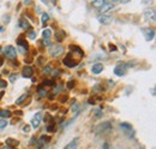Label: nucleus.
Instances as JSON below:
<instances>
[{
    "mask_svg": "<svg viewBox=\"0 0 156 149\" xmlns=\"http://www.w3.org/2000/svg\"><path fill=\"white\" fill-rule=\"evenodd\" d=\"M48 19H49V16H48V13H43V15H42V18H41V20H42V25H43V27L47 24Z\"/></svg>",
    "mask_w": 156,
    "mask_h": 149,
    "instance_id": "nucleus-20",
    "label": "nucleus"
},
{
    "mask_svg": "<svg viewBox=\"0 0 156 149\" xmlns=\"http://www.w3.org/2000/svg\"><path fill=\"white\" fill-rule=\"evenodd\" d=\"M46 85H49V87H52V85H54V83L52 82V81H46V83H44Z\"/></svg>",
    "mask_w": 156,
    "mask_h": 149,
    "instance_id": "nucleus-31",
    "label": "nucleus"
},
{
    "mask_svg": "<svg viewBox=\"0 0 156 149\" xmlns=\"http://www.w3.org/2000/svg\"><path fill=\"white\" fill-rule=\"evenodd\" d=\"M0 31H2V28H0Z\"/></svg>",
    "mask_w": 156,
    "mask_h": 149,
    "instance_id": "nucleus-43",
    "label": "nucleus"
},
{
    "mask_svg": "<svg viewBox=\"0 0 156 149\" xmlns=\"http://www.w3.org/2000/svg\"><path fill=\"white\" fill-rule=\"evenodd\" d=\"M113 7H114L113 4H111V2H106L105 5H102V6L98 9V12H100V13H105V12H108L109 10H112Z\"/></svg>",
    "mask_w": 156,
    "mask_h": 149,
    "instance_id": "nucleus-11",
    "label": "nucleus"
},
{
    "mask_svg": "<svg viewBox=\"0 0 156 149\" xmlns=\"http://www.w3.org/2000/svg\"><path fill=\"white\" fill-rule=\"evenodd\" d=\"M36 142H37V140H36L35 137H33L31 141H30V144H36Z\"/></svg>",
    "mask_w": 156,
    "mask_h": 149,
    "instance_id": "nucleus-34",
    "label": "nucleus"
},
{
    "mask_svg": "<svg viewBox=\"0 0 156 149\" xmlns=\"http://www.w3.org/2000/svg\"><path fill=\"white\" fill-rule=\"evenodd\" d=\"M52 1H53V2H55V1H57V0H52Z\"/></svg>",
    "mask_w": 156,
    "mask_h": 149,
    "instance_id": "nucleus-44",
    "label": "nucleus"
},
{
    "mask_svg": "<svg viewBox=\"0 0 156 149\" xmlns=\"http://www.w3.org/2000/svg\"><path fill=\"white\" fill-rule=\"evenodd\" d=\"M107 2V0H93V2H91V5H93V7H95V9H100L102 5H105Z\"/></svg>",
    "mask_w": 156,
    "mask_h": 149,
    "instance_id": "nucleus-15",
    "label": "nucleus"
},
{
    "mask_svg": "<svg viewBox=\"0 0 156 149\" xmlns=\"http://www.w3.org/2000/svg\"><path fill=\"white\" fill-rule=\"evenodd\" d=\"M126 67H127V65L124 64V63L118 64L117 66H115V69H114V74H117V76H119V77L124 76V74H126Z\"/></svg>",
    "mask_w": 156,
    "mask_h": 149,
    "instance_id": "nucleus-4",
    "label": "nucleus"
},
{
    "mask_svg": "<svg viewBox=\"0 0 156 149\" xmlns=\"http://www.w3.org/2000/svg\"><path fill=\"white\" fill-rule=\"evenodd\" d=\"M115 1H119V0H108V2H111V4H113V2H115Z\"/></svg>",
    "mask_w": 156,
    "mask_h": 149,
    "instance_id": "nucleus-38",
    "label": "nucleus"
},
{
    "mask_svg": "<svg viewBox=\"0 0 156 149\" xmlns=\"http://www.w3.org/2000/svg\"><path fill=\"white\" fill-rule=\"evenodd\" d=\"M51 70H52V67L48 65V66H46V67H44V70H43V74H51Z\"/></svg>",
    "mask_w": 156,
    "mask_h": 149,
    "instance_id": "nucleus-25",
    "label": "nucleus"
},
{
    "mask_svg": "<svg viewBox=\"0 0 156 149\" xmlns=\"http://www.w3.org/2000/svg\"><path fill=\"white\" fill-rule=\"evenodd\" d=\"M120 128H121L124 131H131L132 130V126H131L130 124H127V123H121V124H120Z\"/></svg>",
    "mask_w": 156,
    "mask_h": 149,
    "instance_id": "nucleus-19",
    "label": "nucleus"
},
{
    "mask_svg": "<svg viewBox=\"0 0 156 149\" xmlns=\"http://www.w3.org/2000/svg\"><path fill=\"white\" fill-rule=\"evenodd\" d=\"M18 141H16V140H13V138H7L6 140V146H9V147H16V146H18Z\"/></svg>",
    "mask_w": 156,
    "mask_h": 149,
    "instance_id": "nucleus-16",
    "label": "nucleus"
},
{
    "mask_svg": "<svg viewBox=\"0 0 156 149\" xmlns=\"http://www.w3.org/2000/svg\"><path fill=\"white\" fill-rule=\"evenodd\" d=\"M1 65H2V60L0 59V66H1Z\"/></svg>",
    "mask_w": 156,
    "mask_h": 149,
    "instance_id": "nucleus-42",
    "label": "nucleus"
},
{
    "mask_svg": "<svg viewBox=\"0 0 156 149\" xmlns=\"http://www.w3.org/2000/svg\"><path fill=\"white\" fill-rule=\"evenodd\" d=\"M2 149H10V147H9V146H6V147H4Z\"/></svg>",
    "mask_w": 156,
    "mask_h": 149,
    "instance_id": "nucleus-41",
    "label": "nucleus"
},
{
    "mask_svg": "<svg viewBox=\"0 0 156 149\" xmlns=\"http://www.w3.org/2000/svg\"><path fill=\"white\" fill-rule=\"evenodd\" d=\"M64 64H65L67 67H73V66H76V65H77L76 60H75V59H72V54H71V53L64 59Z\"/></svg>",
    "mask_w": 156,
    "mask_h": 149,
    "instance_id": "nucleus-9",
    "label": "nucleus"
},
{
    "mask_svg": "<svg viewBox=\"0 0 156 149\" xmlns=\"http://www.w3.org/2000/svg\"><path fill=\"white\" fill-rule=\"evenodd\" d=\"M4 56H6L7 59H15L16 56H17V51H16V48L13 47V46H6L5 48H4Z\"/></svg>",
    "mask_w": 156,
    "mask_h": 149,
    "instance_id": "nucleus-3",
    "label": "nucleus"
},
{
    "mask_svg": "<svg viewBox=\"0 0 156 149\" xmlns=\"http://www.w3.org/2000/svg\"><path fill=\"white\" fill-rule=\"evenodd\" d=\"M144 18L148 22H155V11L154 9H147L144 11Z\"/></svg>",
    "mask_w": 156,
    "mask_h": 149,
    "instance_id": "nucleus-7",
    "label": "nucleus"
},
{
    "mask_svg": "<svg viewBox=\"0 0 156 149\" xmlns=\"http://www.w3.org/2000/svg\"><path fill=\"white\" fill-rule=\"evenodd\" d=\"M29 38H30V40H35V38H36V33H35V31H30V33H29Z\"/></svg>",
    "mask_w": 156,
    "mask_h": 149,
    "instance_id": "nucleus-27",
    "label": "nucleus"
},
{
    "mask_svg": "<svg viewBox=\"0 0 156 149\" xmlns=\"http://www.w3.org/2000/svg\"><path fill=\"white\" fill-rule=\"evenodd\" d=\"M41 120H42V113H41V112H37V113L34 115V118L31 119V126H33L34 129H37L40 126V124H41Z\"/></svg>",
    "mask_w": 156,
    "mask_h": 149,
    "instance_id": "nucleus-5",
    "label": "nucleus"
},
{
    "mask_svg": "<svg viewBox=\"0 0 156 149\" xmlns=\"http://www.w3.org/2000/svg\"><path fill=\"white\" fill-rule=\"evenodd\" d=\"M42 36H43V40H49L51 36H52L51 29H44V30L42 31Z\"/></svg>",
    "mask_w": 156,
    "mask_h": 149,
    "instance_id": "nucleus-18",
    "label": "nucleus"
},
{
    "mask_svg": "<svg viewBox=\"0 0 156 149\" xmlns=\"http://www.w3.org/2000/svg\"><path fill=\"white\" fill-rule=\"evenodd\" d=\"M34 74V70H33V67H30V66H25L24 69H23V77H25V78H30L31 76Z\"/></svg>",
    "mask_w": 156,
    "mask_h": 149,
    "instance_id": "nucleus-13",
    "label": "nucleus"
},
{
    "mask_svg": "<svg viewBox=\"0 0 156 149\" xmlns=\"http://www.w3.org/2000/svg\"><path fill=\"white\" fill-rule=\"evenodd\" d=\"M6 85H7L6 81H4V79H0V88H1V89H4V88H6Z\"/></svg>",
    "mask_w": 156,
    "mask_h": 149,
    "instance_id": "nucleus-26",
    "label": "nucleus"
},
{
    "mask_svg": "<svg viewBox=\"0 0 156 149\" xmlns=\"http://www.w3.org/2000/svg\"><path fill=\"white\" fill-rule=\"evenodd\" d=\"M142 31L144 33V37L147 41H151L155 36V30L151 28H144V29H142Z\"/></svg>",
    "mask_w": 156,
    "mask_h": 149,
    "instance_id": "nucleus-6",
    "label": "nucleus"
},
{
    "mask_svg": "<svg viewBox=\"0 0 156 149\" xmlns=\"http://www.w3.org/2000/svg\"><path fill=\"white\" fill-rule=\"evenodd\" d=\"M66 100H67V96H66V95L60 97V102H66Z\"/></svg>",
    "mask_w": 156,
    "mask_h": 149,
    "instance_id": "nucleus-32",
    "label": "nucleus"
},
{
    "mask_svg": "<svg viewBox=\"0 0 156 149\" xmlns=\"http://www.w3.org/2000/svg\"><path fill=\"white\" fill-rule=\"evenodd\" d=\"M20 27L23 28V29H29V23L25 20V19H20Z\"/></svg>",
    "mask_w": 156,
    "mask_h": 149,
    "instance_id": "nucleus-22",
    "label": "nucleus"
},
{
    "mask_svg": "<svg viewBox=\"0 0 156 149\" xmlns=\"http://www.w3.org/2000/svg\"><path fill=\"white\" fill-rule=\"evenodd\" d=\"M78 140H79V138H77V137H76V138H73V141H71V142H70V143H69V144H67L64 149H77Z\"/></svg>",
    "mask_w": 156,
    "mask_h": 149,
    "instance_id": "nucleus-14",
    "label": "nucleus"
},
{
    "mask_svg": "<svg viewBox=\"0 0 156 149\" xmlns=\"http://www.w3.org/2000/svg\"><path fill=\"white\" fill-rule=\"evenodd\" d=\"M29 131H30V126H29V125H24V126H23V132L28 133Z\"/></svg>",
    "mask_w": 156,
    "mask_h": 149,
    "instance_id": "nucleus-29",
    "label": "nucleus"
},
{
    "mask_svg": "<svg viewBox=\"0 0 156 149\" xmlns=\"http://www.w3.org/2000/svg\"><path fill=\"white\" fill-rule=\"evenodd\" d=\"M75 87V81H69V83H67V88L69 89H72Z\"/></svg>",
    "mask_w": 156,
    "mask_h": 149,
    "instance_id": "nucleus-28",
    "label": "nucleus"
},
{
    "mask_svg": "<svg viewBox=\"0 0 156 149\" xmlns=\"http://www.w3.org/2000/svg\"><path fill=\"white\" fill-rule=\"evenodd\" d=\"M151 94L155 96V88H153V89H151Z\"/></svg>",
    "mask_w": 156,
    "mask_h": 149,
    "instance_id": "nucleus-39",
    "label": "nucleus"
},
{
    "mask_svg": "<svg viewBox=\"0 0 156 149\" xmlns=\"http://www.w3.org/2000/svg\"><path fill=\"white\" fill-rule=\"evenodd\" d=\"M7 126V120L6 119H0V130Z\"/></svg>",
    "mask_w": 156,
    "mask_h": 149,
    "instance_id": "nucleus-23",
    "label": "nucleus"
},
{
    "mask_svg": "<svg viewBox=\"0 0 156 149\" xmlns=\"http://www.w3.org/2000/svg\"><path fill=\"white\" fill-rule=\"evenodd\" d=\"M15 79H17V74H12V76L10 77V81H11V82H13Z\"/></svg>",
    "mask_w": 156,
    "mask_h": 149,
    "instance_id": "nucleus-33",
    "label": "nucleus"
},
{
    "mask_svg": "<svg viewBox=\"0 0 156 149\" xmlns=\"http://www.w3.org/2000/svg\"><path fill=\"white\" fill-rule=\"evenodd\" d=\"M112 129H113L112 123L111 122H105V123H101L96 126V132L98 135H107L112 131Z\"/></svg>",
    "mask_w": 156,
    "mask_h": 149,
    "instance_id": "nucleus-1",
    "label": "nucleus"
},
{
    "mask_svg": "<svg viewBox=\"0 0 156 149\" xmlns=\"http://www.w3.org/2000/svg\"><path fill=\"white\" fill-rule=\"evenodd\" d=\"M2 20H4V23H5V22L9 23V22H10V16H9V15H7V16H4V17H2Z\"/></svg>",
    "mask_w": 156,
    "mask_h": 149,
    "instance_id": "nucleus-30",
    "label": "nucleus"
},
{
    "mask_svg": "<svg viewBox=\"0 0 156 149\" xmlns=\"http://www.w3.org/2000/svg\"><path fill=\"white\" fill-rule=\"evenodd\" d=\"M112 20H113V17L109 16V15H102V16L98 17V22H100L101 24H103V25H108V24H111Z\"/></svg>",
    "mask_w": 156,
    "mask_h": 149,
    "instance_id": "nucleus-8",
    "label": "nucleus"
},
{
    "mask_svg": "<svg viewBox=\"0 0 156 149\" xmlns=\"http://www.w3.org/2000/svg\"><path fill=\"white\" fill-rule=\"evenodd\" d=\"M47 131H48V132H54V131H55V125H54V124L48 125V126H47Z\"/></svg>",
    "mask_w": 156,
    "mask_h": 149,
    "instance_id": "nucleus-24",
    "label": "nucleus"
},
{
    "mask_svg": "<svg viewBox=\"0 0 156 149\" xmlns=\"http://www.w3.org/2000/svg\"><path fill=\"white\" fill-rule=\"evenodd\" d=\"M119 1H120L121 4H127V2H130L131 0H119Z\"/></svg>",
    "mask_w": 156,
    "mask_h": 149,
    "instance_id": "nucleus-35",
    "label": "nucleus"
},
{
    "mask_svg": "<svg viewBox=\"0 0 156 149\" xmlns=\"http://www.w3.org/2000/svg\"><path fill=\"white\" fill-rule=\"evenodd\" d=\"M0 117L2 119H6V118H10L11 117V112L9 110H0Z\"/></svg>",
    "mask_w": 156,
    "mask_h": 149,
    "instance_id": "nucleus-17",
    "label": "nucleus"
},
{
    "mask_svg": "<svg viewBox=\"0 0 156 149\" xmlns=\"http://www.w3.org/2000/svg\"><path fill=\"white\" fill-rule=\"evenodd\" d=\"M64 47L60 46V45H54V46H51L49 48V53H51V56L53 58H58L59 56H61L64 53Z\"/></svg>",
    "mask_w": 156,
    "mask_h": 149,
    "instance_id": "nucleus-2",
    "label": "nucleus"
},
{
    "mask_svg": "<svg viewBox=\"0 0 156 149\" xmlns=\"http://www.w3.org/2000/svg\"><path fill=\"white\" fill-rule=\"evenodd\" d=\"M27 96H28L27 94H23V95H22L20 97H18V99L16 100V104H17V105H22V104H23V101H24V100L27 99Z\"/></svg>",
    "mask_w": 156,
    "mask_h": 149,
    "instance_id": "nucleus-21",
    "label": "nucleus"
},
{
    "mask_svg": "<svg viewBox=\"0 0 156 149\" xmlns=\"http://www.w3.org/2000/svg\"><path fill=\"white\" fill-rule=\"evenodd\" d=\"M41 1H42L44 5H47V4H48V0H41Z\"/></svg>",
    "mask_w": 156,
    "mask_h": 149,
    "instance_id": "nucleus-37",
    "label": "nucleus"
},
{
    "mask_svg": "<svg viewBox=\"0 0 156 149\" xmlns=\"http://www.w3.org/2000/svg\"><path fill=\"white\" fill-rule=\"evenodd\" d=\"M102 71H103V65H102V64H100V63L94 64V65H93V67H91V72H93L94 74H101Z\"/></svg>",
    "mask_w": 156,
    "mask_h": 149,
    "instance_id": "nucleus-12",
    "label": "nucleus"
},
{
    "mask_svg": "<svg viewBox=\"0 0 156 149\" xmlns=\"http://www.w3.org/2000/svg\"><path fill=\"white\" fill-rule=\"evenodd\" d=\"M57 40H58L59 42H60V41H61V40H62V37L60 36V35H59V34H57Z\"/></svg>",
    "mask_w": 156,
    "mask_h": 149,
    "instance_id": "nucleus-36",
    "label": "nucleus"
},
{
    "mask_svg": "<svg viewBox=\"0 0 156 149\" xmlns=\"http://www.w3.org/2000/svg\"><path fill=\"white\" fill-rule=\"evenodd\" d=\"M49 140H51V137H48V136H41V138L39 140V142H36V148L37 149H41L43 147V144H46V143H48L49 142Z\"/></svg>",
    "mask_w": 156,
    "mask_h": 149,
    "instance_id": "nucleus-10",
    "label": "nucleus"
},
{
    "mask_svg": "<svg viewBox=\"0 0 156 149\" xmlns=\"http://www.w3.org/2000/svg\"><path fill=\"white\" fill-rule=\"evenodd\" d=\"M105 149H108V144H107V143L105 144Z\"/></svg>",
    "mask_w": 156,
    "mask_h": 149,
    "instance_id": "nucleus-40",
    "label": "nucleus"
}]
</instances>
